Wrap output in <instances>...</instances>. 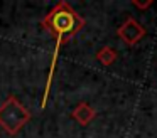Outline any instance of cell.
<instances>
[{"label":"cell","mask_w":157,"mask_h":138,"mask_svg":"<svg viewBox=\"0 0 157 138\" xmlns=\"http://www.w3.org/2000/svg\"><path fill=\"white\" fill-rule=\"evenodd\" d=\"M117 56H118V52H117L113 47L110 46H103L101 49L96 52V59H98V62L101 64V66H112L113 62L117 61Z\"/></svg>","instance_id":"5"},{"label":"cell","mask_w":157,"mask_h":138,"mask_svg":"<svg viewBox=\"0 0 157 138\" xmlns=\"http://www.w3.org/2000/svg\"><path fill=\"white\" fill-rule=\"evenodd\" d=\"M71 116H73V120H75L78 125H81V126H88V125L96 118V111H95V108H93L91 104L79 103V104H76L75 110L71 111Z\"/></svg>","instance_id":"4"},{"label":"cell","mask_w":157,"mask_h":138,"mask_svg":"<svg viewBox=\"0 0 157 138\" xmlns=\"http://www.w3.org/2000/svg\"><path fill=\"white\" fill-rule=\"evenodd\" d=\"M117 35H118L127 46H135V44L145 35V29H144L133 17H127L125 22L117 29Z\"/></svg>","instance_id":"3"},{"label":"cell","mask_w":157,"mask_h":138,"mask_svg":"<svg viewBox=\"0 0 157 138\" xmlns=\"http://www.w3.org/2000/svg\"><path fill=\"white\" fill-rule=\"evenodd\" d=\"M83 25H85V19L66 2H59L42 20V27L58 40L56 52L64 42L75 37L83 29Z\"/></svg>","instance_id":"1"},{"label":"cell","mask_w":157,"mask_h":138,"mask_svg":"<svg viewBox=\"0 0 157 138\" xmlns=\"http://www.w3.org/2000/svg\"><path fill=\"white\" fill-rule=\"evenodd\" d=\"M152 0H147V2H139V0H132V5L133 7H137V9H147V7H150V5H152Z\"/></svg>","instance_id":"6"},{"label":"cell","mask_w":157,"mask_h":138,"mask_svg":"<svg viewBox=\"0 0 157 138\" xmlns=\"http://www.w3.org/2000/svg\"><path fill=\"white\" fill-rule=\"evenodd\" d=\"M29 120H31V113L22 106L15 96H9L5 103L0 106V126L10 136L17 135Z\"/></svg>","instance_id":"2"}]
</instances>
